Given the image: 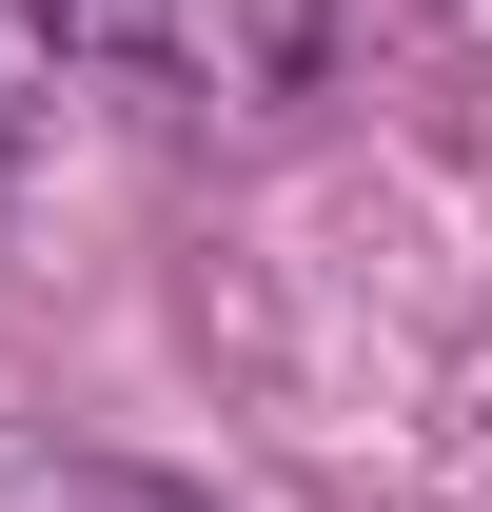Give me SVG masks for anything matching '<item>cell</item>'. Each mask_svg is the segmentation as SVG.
<instances>
[{"mask_svg":"<svg viewBox=\"0 0 492 512\" xmlns=\"http://www.w3.org/2000/svg\"><path fill=\"white\" fill-rule=\"evenodd\" d=\"M40 40L99 79H138V99H296L315 40H335V0H40Z\"/></svg>","mask_w":492,"mask_h":512,"instance_id":"obj_1","label":"cell"},{"mask_svg":"<svg viewBox=\"0 0 492 512\" xmlns=\"http://www.w3.org/2000/svg\"><path fill=\"white\" fill-rule=\"evenodd\" d=\"M0 512H197V493H158V473H99V453H40V434H0Z\"/></svg>","mask_w":492,"mask_h":512,"instance_id":"obj_2","label":"cell"},{"mask_svg":"<svg viewBox=\"0 0 492 512\" xmlns=\"http://www.w3.org/2000/svg\"><path fill=\"white\" fill-rule=\"evenodd\" d=\"M60 99V40H40V0H0V178H20V138Z\"/></svg>","mask_w":492,"mask_h":512,"instance_id":"obj_3","label":"cell"}]
</instances>
